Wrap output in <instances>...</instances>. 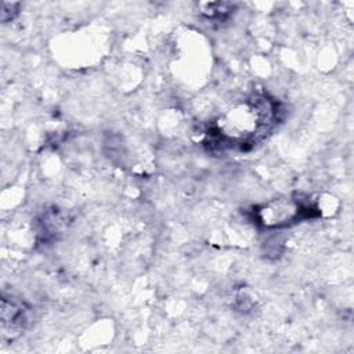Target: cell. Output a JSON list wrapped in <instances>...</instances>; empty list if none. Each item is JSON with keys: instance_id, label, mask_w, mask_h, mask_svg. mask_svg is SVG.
<instances>
[{"instance_id": "2", "label": "cell", "mask_w": 354, "mask_h": 354, "mask_svg": "<svg viewBox=\"0 0 354 354\" xmlns=\"http://www.w3.org/2000/svg\"><path fill=\"white\" fill-rule=\"evenodd\" d=\"M7 301V299H3ZM10 306V310L7 306H1V319H3V329L6 330L7 328L11 330V336L14 333H19L22 332V329L25 328L26 322H28V317H26V308L25 304L11 299L10 301H7Z\"/></svg>"}, {"instance_id": "1", "label": "cell", "mask_w": 354, "mask_h": 354, "mask_svg": "<svg viewBox=\"0 0 354 354\" xmlns=\"http://www.w3.org/2000/svg\"><path fill=\"white\" fill-rule=\"evenodd\" d=\"M275 104L266 95H253L246 102L231 109L218 122L217 130L224 145H238L241 149L246 144H253L267 124L274 119Z\"/></svg>"}]
</instances>
